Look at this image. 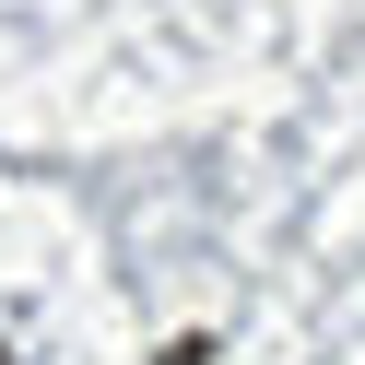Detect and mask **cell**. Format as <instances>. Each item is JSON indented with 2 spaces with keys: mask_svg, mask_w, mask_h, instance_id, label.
I'll list each match as a JSON object with an SVG mask.
<instances>
[{
  "mask_svg": "<svg viewBox=\"0 0 365 365\" xmlns=\"http://www.w3.org/2000/svg\"><path fill=\"white\" fill-rule=\"evenodd\" d=\"M0 365H12V354H0Z\"/></svg>",
  "mask_w": 365,
  "mask_h": 365,
  "instance_id": "obj_1",
  "label": "cell"
}]
</instances>
